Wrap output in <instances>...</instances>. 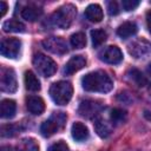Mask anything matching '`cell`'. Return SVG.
I'll use <instances>...</instances> for the list:
<instances>
[{
  "label": "cell",
  "instance_id": "6da1fadb",
  "mask_svg": "<svg viewBox=\"0 0 151 151\" xmlns=\"http://www.w3.org/2000/svg\"><path fill=\"white\" fill-rule=\"evenodd\" d=\"M81 86L88 92L107 93L113 88V81L106 72L93 71L81 78Z\"/></svg>",
  "mask_w": 151,
  "mask_h": 151
},
{
  "label": "cell",
  "instance_id": "7a4b0ae2",
  "mask_svg": "<svg viewBox=\"0 0 151 151\" xmlns=\"http://www.w3.org/2000/svg\"><path fill=\"white\" fill-rule=\"evenodd\" d=\"M77 14V8L71 5H64L61 7H59L50 18L51 24L54 27L58 28H68L71 26V24L73 22L74 18Z\"/></svg>",
  "mask_w": 151,
  "mask_h": 151
},
{
  "label": "cell",
  "instance_id": "3957f363",
  "mask_svg": "<svg viewBox=\"0 0 151 151\" xmlns=\"http://www.w3.org/2000/svg\"><path fill=\"white\" fill-rule=\"evenodd\" d=\"M73 94V87L68 81H57L50 87V96L57 105H66L71 100Z\"/></svg>",
  "mask_w": 151,
  "mask_h": 151
},
{
  "label": "cell",
  "instance_id": "277c9868",
  "mask_svg": "<svg viewBox=\"0 0 151 151\" xmlns=\"http://www.w3.org/2000/svg\"><path fill=\"white\" fill-rule=\"evenodd\" d=\"M66 114L64 112H53V114L41 124L40 132L44 137H51L61 130L66 123Z\"/></svg>",
  "mask_w": 151,
  "mask_h": 151
},
{
  "label": "cell",
  "instance_id": "5b68a950",
  "mask_svg": "<svg viewBox=\"0 0 151 151\" xmlns=\"http://www.w3.org/2000/svg\"><path fill=\"white\" fill-rule=\"evenodd\" d=\"M33 65L38 70V72L44 76V77H52L57 72V64L53 59L50 57L42 54V53H37L33 57Z\"/></svg>",
  "mask_w": 151,
  "mask_h": 151
},
{
  "label": "cell",
  "instance_id": "8992f818",
  "mask_svg": "<svg viewBox=\"0 0 151 151\" xmlns=\"http://www.w3.org/2000/svg\"><path fill=\"white\" fill-rule=\"evenodd\" d=\"M0 88L4 92L13 93L18 88L17 77L12 68L9 67H1L0 70Z\"/></svg>",
  "mask_w": 151,
  "mask_h": 151
},
{
  "label": "cell",
  "instance_id": "52a82bcc",
  "mask_svg": "<svg viewBox=\"0 0 151 151\" xmlns=\"http://www.w3.org/2000/svg\"><path fill=\"white\" fill-rule=\"evenodd\" d=\"M21 50V41L17 38H6L1 41L0 52L4 57L9 59L18 58Z\"/></svg>",
  "mask_w": 151,
  "mask_h": 151
},
{
  "label": "cell",
  "instance_id": "ba28073f",
  "mask_svg": "<svg viewBox=\"0 0 151 151\" xmlns=\"http://www.w3.org/2000/svg\"><path fill=\"white\" fill-rule=\"evenodd\" d=\"M42 46L53 54L63 55L67 52V44L61 37H50L42 41Z\"/></svg>",
  "mask_w": 151,
  "mask_h": 151
},
{
  "label": "cell",
  "instance_id": "9c48e42d",
  "mask_svg": "<svg viewBox=\"0 0 151 151\" xmlns=\"http://www.w3.org/2000/svg\"><path fill=\"white\" fill-rule=\"evenodd\" d=\"M101 110V104L97 100H92V99H86L83 100L79 105L78 112L81 117L85 118H93L96 117Z\"/></svg>",
  "mask_w": 151,
  "mask_h": 151
},
{
  "label": "cell",
  "instance_id": "30bf717a",
  "mask_svg": "<svg viewBox=\"0 0 151 151\" xmlns=\"http://www.w3.org/2000/svg\"><path fill=\"white\" fill-rule=\"evenodd\" d=\"M100 60L107 63V64H119L123 60V53L119 47L117 46H107L99 53Z\"/></svg>",
  "mask_w": 151,
  "mask_h": 151
},
{
  "label": "cell",
  "instance_id": "8fae6325",
  "mask_svg": "<svg viewBox=\"0 0 151 151\" xmlns=\"http://www.w3.org/2000/svg\"><path fill=\"white\" fill-rule=\"evenodd\" d=\"M86 65V59L83 55H73L65 65L64 67V73L70 76L76 72H78L79 70H81L84 66Z\"/></svg>",
  "mask_w": 151,
  "mask_h": 151
},
{
  "label": "cell",
  "instance_id": "7c38bea8",
  "mask_svg": "<svg viewBox=\"0 0 151 151\" xmlns=\"http://www.w3.org/2000/svg\"><path fill=\"white\" fill-rule=\"evenodd\" d=\"M26 107L32 114H41L45 111V101L38 96H29L26 99Z\"/></svg>",
  "mask_w": 151,
  "mask_h": 151
},
{
  "label": "cell",
  "instance_id": "4fadbf2b",
  "mask_svg": "<svg viewBox=\"0 0 151 151\" xmlns=\"http://www.w3.org/2000/svg\"><path fill=\"white\" fill-rule=\"evenodd\" d=\"M42 14V9L35 5H28L21 9V17L27 21H35L38 20Z\"/></svg>",
  "mask_w": 151,
  "mask_h": 151
},
{
  "label": "cell",
  "instance_id": "5bb4252c",
  "mask_svg": "<svg viewBox=\"0 0 151 151\" xmlns=\"http://www.w3.org/2000/svg\"><path fill=\"white\" fill-rule=\"evenodd\" d=\"M17 112V104L12 99H4L0 104V114L2 118L9 119L15 116Z\"/></svg>",
  "mask_w": 151,
  "mask_h": 151
},
{
  "label": "cell",
  "instance_id": "9a60e30c",
  "mask_svg": "<svg viewBox=\"0 0 151 151\" xmlns=\"http://www.w3.org/2000/svg\"><path fill=\"white\" fill-rule=\"evenodd\" d=\"M103 9L97 4H91L85 9V17L92 22H100L103 20Z\"/></svg>",
  "mask_w": 151,
  "mask_h": 151
},
{
  "label": "cell",
  "instance_id": "2e32d148",
  "mask_svg": "<svg viewBox=\"0 0 151 151\" xmlns=\"http://www.w3.org/2000/svg\"><path fill=\"white\" fill-rule=\"evenodd\" d=\"M71 132H72V137L77 142H84L88 138V129L80 122L73 123L71 127Z\"/></svg>",
  "mask_w": 151,
  "mask_h": 151
},
{
  "label": "cell",
  "instance_id": "e0dca14e",
  "mask_svg": "<svg viewBox=\"0 0 151 151\" xmlns=\"http://www.w3.org/2000/svg\"><path fill=\"white\" fill-rule=\"evenodd\" d=\"M137 25L133 21H126L123 22L118 28H117V34L122 39H127L137 33Z\"/></svg>",
  "mask_w": 151,
  "mask_h": 151
},
{
  "label": "cell",
  "instance_id": "ac0fdd59",
  "mask_svg": "<svg viewBox=\"0 0 151 151\" xmlns=\"http://www.w3.org/2000/svg\"><path fill=\"white\" fill-rule=\"evenodd\" d=\"M24 81H25V86L28 91L32 92H37L40 90V81L38 79V77L32 72V71H26L25 76H24Z\"/></svg>",
  "mask_w": 151,
  "mask_h": 151
},
{
  "label": "cell",
  "instance_id": "d6986e66",
  "mask_svg": "<svg viewBox=\"0 0 151 151\" xmlns=\"http://www.w3.org/2000/svg\"><path fill=\"white\" fill-rule=\"evenodd\" d=\"M94 130H96L97 134L99 137H101V138H107L111 134V131H112L111 125L107 122H105L104 119H100V118L96 119V122H94Z\"/></svg>",
  "mask_w": 151,
  "mask_h": 151
},
{
  "label": "cell",
  "instance_id": "ffe728a7",
  "mask_svg": "<svg viewBox=\"0 0 151 151\" xmlns=\"http://www.w3.org/2000/svg\"><path fill=\"white\" fill-rule=\"evenodd\" d=\"M25 25L15 19H9L2 24V29L5 32H12V33H22L25 32Z\"/></svg>",
  "mask_w": 151,
  "mask_h": 151
},
{
  "label": "cell",
  "instance_id": "44dd1931",
  "mask_svg": "<svg viewBox=\"0 0 151 151\" xmlns=\"http://www.w3.org/2000/svg\"><path fill=\"white\" fill-rule=\"evenodd\" d=\"M149 47H150V45L147 44V41L139 40V41H136V42H133V44L130 45V53L133 54L136 58H139L143 54L147 53Z\"/></svg>",
  "mask_w": 151,
  "mask_h": 151
},
{
  "label": "cell",
  "instance_id": "7402d4cb",
  "mask_svg": "<svg viewBox=\"0 0 151 151\" xmlns=\"http://www.w3.org/2000/svg\"><path fill=\"white\" fill-rule=\"evenodd\" d=\"M18 151H39V145L33 138H22L18 146Z\"/></svg>",
  "mask_w": 151,
  "mask_h": 151
},
{
  "label": "cell",
  "instance_id": "603a6c76",
  "mask_svg": "<svg viewBox=\"0 0 151 151\" xmlns=\"http://www.w3.org/2000/svg\"><path fill=\"white\" fill-rule=\"evenodd\" d=\"M107 34L104 29H93L91 31V39H92V45L93 47H99L106 41Z\"/></svg>",
  "mask_w": 151,
  "mask_h": 151
},
{
  "label": "cell",
  "instance_id": "cb8c5ba5",
  "mask_svg": "<svg viewBox=\"0 0 151 151\" xmlns=\"http://www.w3.org/2000/svg\"><path fill=\"white\" fill-rule=\"evenodd\" d=\"M70 42H71V46L73 48H77V50H80V48H84L85 45H86V37L83 32H77V33H73L70 38Z\"/></svg>",
  "mask_w": 151,
  "mask_h": 151
},
{
  "label": "cell",
  "instance_id": "d4e9b609",
  "mask_svg": "<svg viewBox=\"0 0 151 151\" xmlns=\"http://www.w3.org/2000/svg\"><path fill=\"white\" fill-rule=\"evenodd\" d=\"M110 118L113 124L118 125V124H122L123 122H125L126 113H125V111H123L120 109H113L110 113Z\"/></svg>",
  "mask_w": 151,
  "mask_h": 151
},
{
  "label": "cell",
  "instance_id": "484cf974",
  "mask_svg": "<svg viewBox=\"0 0 151 151\" xmlns=\"http://www.w3.org/2000/svg\"><path fill=\"white\" fill-rule=\"evenodd\" d=\"M17 132H18L17 126L12 125V124H7V125H4L1 127V136L2 137H13V136H15Z\"/></svg>",
  "mask_w": 151,
  "mask_h": 151
},
{
  "label": "cell",
  "instance_id": "4316f807",
  "mask_svg": "<svg viewBox=\"0 0 151 151\" xmlns=\"http://www.w3.org/2000/svg\"><path fill=\"white\" fill-rule=\"evenodd\" d=\"M131 73H132V79L139 85V86H144L145 84H146V79H145V77L138 71V70H132L131 71Z\"/></svg>",
  "mask_w": 151,
  "mask_h": 151
},
{
  "label": "cell",
  "instance_id": "83f0119b",
  "mask_svg": "<svg viewBox=\"0 0 151 151\" xmlns=\"http://www.w3.org/2000/svg\"><path fill=\"white\" fill-rule=\"evenodd\" d=\"M48 151H70L68 145L64 140H59L54 144H52L48 149Z\"/></svg>",
  "mask_w": 151,
  "mask_h": 151
},
{
  "label": "cell",
  "instance_id": "f1b7e54d",
  "mask_svg": "<svg viewBox=\"0 0 151 151\" xmlns=\"http://www.w3.org/2000/svg\"><path fill=\"white\" fill-rule=\"evenodd\" d=\"M122 6L125 11H132L139 6V1L138 0H123Z\"/></svg>",
  "mask_w": 151,
  "mask_h": 151
},
{
  "label": "cell",
  "instance_id": "f546056e",
  "mask_svg": "<svg viewBox=\"0 0 151 151\" xmlns=\"http://www.w3.org/2000/svg\"><path fill=\"white\" fill-rule=\"evenodd\" d=\"M119 6L116 1H109L107 2V12L110 15H117L119 13Z\"/></svg>",
  "mask_w": 151,
  "mask_h": 151
},
{
  "label": "cell",
  "instance_id": "4dcf8cb0",
  "mask_svg": "<svg viewBox=\"0 0 151 151\" xmlns=\"http://www.w3.org/2000/svg\"><path fill=\"white\" fill-rule=\"evenodd\" d=\"M8 9V6L5 1H0V17H4Z\"/></svg>",
  "mask_w": 151,
  "mask_h": 151
},
{
  "label": "cell",
  "instance_id": "1f68e13d",
  "mask_svg": "<svg viewBox=\"0 0 151 151\" xmlns=\"http://www.w3.org/2000/svg\"><path fill=\"white\" fill-rule=\"evenodd\" d=\"M146 22H147L149 31L151 32V11H149V12L146 13Z\"/></svg>",
  "mask_w": 151,
  "mask_h": 151
},
{
  "label": "cell",
  "instance_id": "d6a6232c",
  "mask_svg": "<svg viewBox=\"0 0 151 151\" xmlns=\"http://www.w3.org/2000/svg\"><path fill=\"white\" fill-rule=\"evenodd\" d=\"M0 151H18L17 149H14L13 146H9V145H4L1 146V150Z\"/></svg>",
  "mask_w": 151,
  "mask_h": 151
},
{
  "label": "cell",
  "instance_id": "836d02e7",
  "mask_svg": "<svg viewBox=\"0 0 151 151\" xmlns=\"http://www.w3.org/2000/svg\"><path fill=\"white\" fill-rule=\"evenodd\" d=\"M147 72H149V73L151 74V63H150V64L147 65Z\"/></svg>",
  "mask_w": 151,
  "mask_h": 151
}]
</instances>
